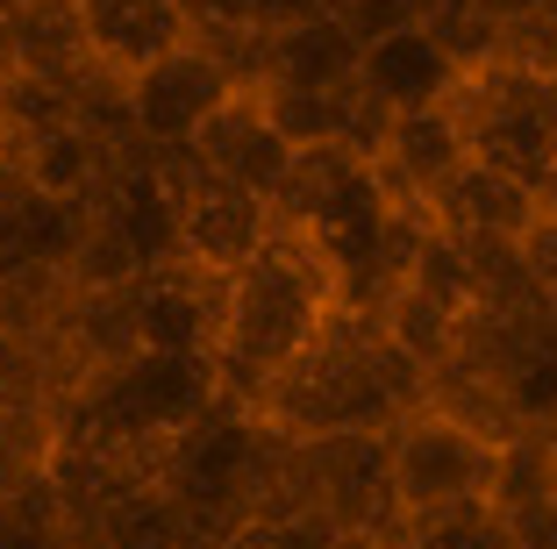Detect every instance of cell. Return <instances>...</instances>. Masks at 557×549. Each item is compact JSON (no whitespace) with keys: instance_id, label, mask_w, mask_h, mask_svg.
I'll use <instances>...</instances> for the list:
<instances>
[{"instance_id":"obj_1","label":"cell","mask_w":557,"mask_h":549,"mask_svg":"<svg viewBox=\"0 0 557 549\" xmlns=\"http://www.w3.org/2000/svg\"><path fill=\"white\" fill-rule=\"evenodd\" d=\"M344 308V286L329 272V258L314 242L286 236L250 264L244 278H230V314H222V378H230V400H258L278 372H294L300 357L322 342L329 314Z\"/></svg>"},{"instance_id":"obj_2","label":"cell","mask_w":557,"mask_h":549,"mask_svg":"<svg viewBox=\"0 0 557 549\" xmlns=\"http://www.w3.org/2000/svg\"><path fill=\"white\" fill-rule=\"evenodd\" d=\"M450 114L465 122V144H472L479 164L522 178L536 194L557 186V72L500 58V65L465 79Z\"/></svg>"},{"instance_id":"obj_3","label":"cell","mask_w":557,"mask_h":549,"mask_svg":"<svg viewBox=\"0 0 557 549\" xmlns=\"http://www.w3.org/2000/svg\"><path fill=\"white\" fill-rule=\"evenodd\" d=\"M394 457V492L408 514H443V507H493V485H500V442L472 436L465 421L436 414H408L386 436Z\"/></svg>"},{"instance_id":"obj_4","label":"cell","mask_w":557,"mask_h":549,"mask_svg":"<svg viewBox=\"0 0 557 549\" xmlns=\"http://www.w3.org/2000/svg\"><path fill=\"white\" fill-rule=\"evenodd\" d=\"M164 164L180 172V264H194L208 278H244L278 242L272 200L236 194L222 178L194 172V158H164Z\"/></svg>"},{"instance_id":"obj_5","label":"cell","mask_w":557,"mask_h":549,"mask_svg":"<svg viewBox=\"0 0 557 549\" xmlns=\"http://www.w3.org/2000/svg\"><path fill=\"white\" fill-rule=\"evenodd\" d=\"M236 93H244V86L214 65V50L186 43V50H172L164 65H150L144 79H129V129H136V144L158 150V158H186L194 136L208 129Z\"/></svg>"},{"instance_id":"obj_6","label":"cell","mask_w":557,"mask_h":549,"mask_svg":"<svg viewBox=\"0 0 557 549\" xmlns=\"http://www.w3.org/2000/svg\"><path fill=\"white\" fill-rule=\"evenodd\" d=\"M222 314H230V278H208L194 264H158L129 292L136 350L150 357H214L222 350Z\"/></svg>"},{"instance_id":"obj_7","label":"cell","mask_w":557,"mask_h":549,"mask_svg":"<svg viewBox=\"0 0 557 549\" xmlns=\"http://www.w3.org/2000/svg\"><path fill=\"white\" fill-rule=\"evenodd\" d=\"M186 158H194V172L222 178V186H236V194L278 200V194H286V178H294V158H300V150L272 129V114L258 108V93H236L230 108H222L208 129L194 136V150H186Z\"/></svg>"},{"instance_id":"obj_8","label":"cell","mask_w":557,"mask_h":549,"mask_svg":"<svg viewBox=\"0 0 557 549\" xmlns=\"http://www.w3.org/2000/svg\"><path fill=\"white\" fill-rule=\"evenodd\" d=\"M86 15V43H94V65L108 79H144L150 65H164L172 50L194 43V15L186 0H79Z\"/></svg>"},{"instance_id":"obj_9","label":"cell","mask_w":557,"mask_h":549,"mask_svg":"<svg viewBox=\"0 0 557 549\" xmlns=\"http://www.w3.org/2000/svg\"><path fill=\"white\" fill-rule=\"evenodd\" d=\"M472 164V144H465V122L450 108L436 114H400L394 144H386V158H379V186L394 200H414V208L436 214L443 186Z\"/></svg>"},{"instance_id":"obj_10","label":"cell","mask_w":557,"mask_h":549,"mask_svg":"<svg viewBox=\"0 0 557 549\" xmlns=\"http://www.w3.org/2000/svg\"><path fill=\"white\" fill-rule=\"evenodd\" d=\"M358 86L379 93L394 114H436L465 93V72L443 58V43L429 29H408V36H386V43L364 50Z\"/></svg>"},{"instance_id":"obj_11","label":"cell","mask_w":557,"mask_h":549,"mask_svg":"<svg viewBox=\"0 0 557 549\" xmlns=\"http://www.w3.org/2000/svg\"><path fill=\"white\" fill-rule=\"evenodd\" d=\"M543 194L536 186H522V178L493 172V164H465L450 186H443L436 200V228H450L458 242H522L529 222H536Z\"/></svg>"},{"instance_id":"obj_12","label":"cell","mask_w":557,"mask_h":549,"mask_svg":"<svg viewBox=\"0 0 557 549\" xmlns=\"http://www.w3.org/2000/svg\"><path fill=\"white\" fill-rule=\"evenodd\" d=\"M86 535H94L86 549H186L200 528H194V514H186L180 492H172L164 478H150V485L108 492V500L86 514Z\"/></svg>"},{"instance_id":"obj_13","label":"cell","mask_w":557,"mask_h":549,"mask_svg":"<svg viewBox=\"0 0 557 549\" xmlns=\"http://www.w3.org/2000/svg\"><path fill=\"white\" fill-rule=\"evenodd\" d=\"M8 72H36V79L79 86L94 72V43H86L79 0H36V8L8 15Z\"/></svg>"},{"instance_id":"obj_14","label":"cell","mask_w":557,"mask_h":549,"mask_svg":"<svg viewBox=\"0 0 557 549\" xmlns=\"http://www.w3.org/2000/svg\"><path fill=\"white\" fill-rule=\"evenodd\" d=\"M364 72V43L336 15H314L300 29L272 36V79L264 86H300V93H350Z\"/></svg>"},{"instance_id":"obj_15","label":"cell","mask_w":557,"mask_h":549,"mask_svg":"<svg viewBox=\"0 0 557 549\" xmlns=\"http://www.w3.org/2000/svg\"><path fill=\"white\" fill-rule=\"evenodd\" d=\"M79 308L65 264H22L0 278V336L8 342H58Z\"/></svg>"},{"instance_id":"obj_16","label":"cell","mask_w":557,"mask_h":549,"mask_svg":"<svg viewBox=\"0 0 557 549\" xmlns=\"http://www.w3.org/2000/svg\"><path fill=\"white\" fill-rule=\"evenodd\" d=\"M65 272H72V292H79V300H115V292H136V286H144L150 264H144V250H136V242L122 236L108 214L86 208V228H79V242H72Z\"/></svg>"},{"instance_id":"obj_17","label":"cell","mask_w":557,"mask_h":549,"mask_svg":"<svg viewBox=\"0 0 557 549\" xmlns=\"http://www.w3.org/2000/svg\"><path fill=\"white\" fill-rule=\"evenodd\" d=\"M386 336H394V350H408L429 378H436L443 364H458V350H465V322L458 314L429 308L422 292H408V286L386 300Z\"/></svg>"},{"instance_id":"obj_18","label":"cell","mask_w":557,"mask_h":549,"mask_svg":"<svg viewBox=\"0 0 557 549\" xmlns=\"http://www.w3.org/2000/svg\"><path fill=\"white\" fill-rule=\"evenodd\" d=\"M408 292H422L429 308L472 322V314H479V264H472V250H465L450 228H436L429 250L414 258V272H408Z\"/></svg>"},{"instance_id":"obj_19","label":"cell","mask_w":557,"mask_h":549,"mask_svg":"<svg viewBox=\"0 0 557 549\" xmlns=\"http://www.w3.org/2000/svg\"><path fill=\"white\" fill-rule=\"evenodd\" d=\"M422 29L443 43V58H450L465 79L508 58V29H500V22H486L472 0H429V8H422Z\"/></svg>"},{"instance_id":"obj_20","label":"cell","mask_w":557,"mask_h":549,"mask_svg":"<svg viewBox=\"0 0 557 549\" xmlns=\"http://www.w3.org/2000/svg\"><path fill=\"white\" fill-rule=\"evenodd\" d=\"M58 442H65L58 414L0 407V500L22 492V485H36V478H50V471H58Z\"/></svg>"},{"instance_id":"obj_21","label":"cell","mask_w":557,"mask_h":549,"mask_svg":"<svg viewBox=\"0 0 557 549\" xmlns=\"http://www.w3.org/2000/svg\"><path fill=\"white\" fill-rule=\"evenodd\" d=\"M258 108L294 150L344 144V93H300V86H258Z\"/></svg>"},{"instance_id":"obj_22","label":"cell","mask_w":557,"mask_h":549,"mask_svg":"<svg viewBox=\"0 0 557 549\" xmlns=\"http://www.w3.org/2000/svg\"><path fill=\"white\" fill-rule=\"evenodd\" d=\"M344 542L350 535L322 507H308V514H244L222 535V549H344Z\"/></svg>"},{"instance_id":"obj_23","label":"cell","mask_w":557,"mask_h":549,"mask_svg":"<svg viewBox=\"0 0 557 549\" xmlns=\"http://www.w3.org/2000/svg\"><path fill=\"white\" fill-rule=\"evenodd\" d=\"M414 549H493V507H443V514H408Z\"/></svg>"},{"instance_id":"obj_24","label":"cell","mask_w":557,"mask_h":549,"mask_svg":"<svg viewBox=\"0 0 557 549\" xmlns=\"http://www.w3.org/2000/svg\"><path fill=\"white\" fill-rule=\"evenodd\" d=\"M422 8H429V0H336V22L372 50V43H386V36L422 29Z\"/></svg>"},{"instance_id":"obj_25","label":"cell","mask_w":557,"mask_h":549,"mask_svg":"<svg viewBox=\"0 0 557 549\" xmlns=\"http://www.w3.org/2000/svg\"><path fill=\"white\" fill-rule=\"evenodd\" d=\"M515 258H522L529 286H536L543 300L557 308V200H543V208H536V222H529V236L515 242Z\"/></svg>"},{"instance_id":"obj_26","label":"cell","mask_w":557,"mask_h":549,"mask_svg":"<svg viewBox=\"0 0 557 549\" xmlns=\"http://www.w3.org/2000/svg\"><path fill=\"white\" fill-rule=\"evenodd\" d=\"M493 549H557V492L536 500V507L493 514Z\"/></svg>"},{"instance_id":"obj_27","label":"cell","mask_w":557,"mask_h":549,"mask_svg":"<svg viewBox=\"0 0 557 549\" xmlns=\"http://www.w3.org/2000/svg\"><path fill=\"white\" fill-rule=\"evenodd\" d=\"M314 15H336V0H250V29H264V36H286Z\"/></svg>"},{"instance_id":"obj_28","label":"cell","mask_w":557,"mask_h":549,"mask_svg":"<svg viewBox=\"0 0 557 549\" xmlns=\"http://www.w3.org/2000/svg\"><path fill=\"white\" fill-rule=\"evenodd\" d=\"M486 22H500V29H522V22H536L543 8H557V0H472Z\"/></svg>"},{"instance_id":"obj_29","label":"cell","mask_w":557,"mask_h":549,"mask_svg":"<svg viewBox=\"0 0 557 549\" xmlns=\"http://www.w3.org/2000/svg\"><path fill=\"white\" fill-rule=\"evenodd\" d=\"M22 8H36V0H0V15H22Z\"/></svg>"},{"instance_id":"obj_30","label":"cell","mask_w":557,"mask_h":549,"mask_svg":"<svg viewBox=\"0 0 557 549\" xmlns=\"http://www.w3.org/2000/svg\"><path fill=\"white\" fill-rule=\"evenodd\" d=\"M0 72H8V15H0Z\"/></svg>"},{"instance_id":"obj_31","label":"cell","mask_w":557,"mask_h":549,"mask_svg":"<svg viewBox=\"0 0 557 549\" xmlns=\"http://www.w3.org/2000/svg\"><path fill=\"white\" fill-rule=\"evenodd\" d=\"M186 549H222V542H214V535H194V542H186Z\"/></svg>"},{"instance_id":"obj_32","label":"cell","mask_w":557,"mask_h":549,"mask_svg":"<svg viewBox=\"0 0 557 549\" xmlns=\"http://www.w3.org/2000/svg\"><path fill=\"white\" fill-rule=\"evenodd\" d=\"M372 549H414V542H408V535H394V542H372Z\"/></svg>"},{"instance_id":"obj_33","label":"cell","mask_w":557,"mask_h":549,"mask_svg":"<svg viewBox=\"0 0 557 549\" xmlns=\"http://www.w3.org/2000/svg\"><path fill=\"white\" fill-rule=\"evenodd\" d=\"M344 549H372V542H344Z\"/></svg>"}]
</instances>
